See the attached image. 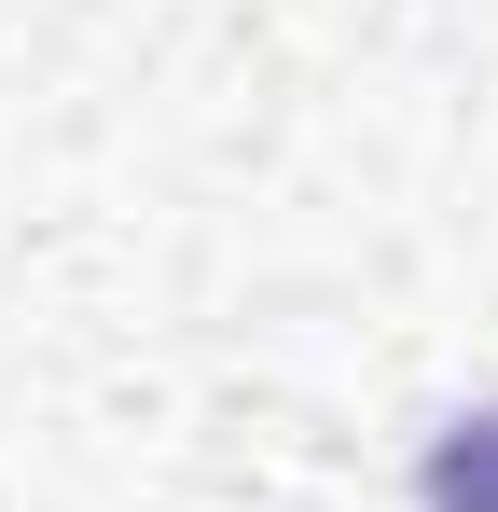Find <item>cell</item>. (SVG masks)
<instances>
[{
  "instance_id": "cell-1",
  "label": "cell",
  "mask_w": 498,
  "mask_h": 512,
  "mask_svg": "<svg viewBox=\"0 0 498 512\" xmlns=\"http://www.w3.org/2000/svg\"><path fill=\"white\" fill-rule=\"evenodd\" d=\"M415 512H498V388L415 443Z\"/></svg>"
}]
</instances>
